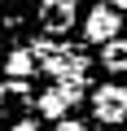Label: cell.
<instances>
[{
  "label": "cell",
  "instance_id": "obj_1",
  "mask_svg": "<svg viewBox=\"0 0 127 131\" xmlns=\"http://www.w3.org/2000/svg\"><path fill=\"white\" fill-rule=\"evenodd\" d=\"M92 109H96L101 122H123V118H127V88L101 83V88L92 92Z\"/></svg>",
  "mask_w": 127,
  "mask_h": 131
},
{
  "label": "cell",
  "instance_id": "obj_2",
  "mask_svg": "<svg viewBox=\"0 0 127 131\" xmlns=\"http://www.w3.org/2000/svg\"><path fill=\"white\" fill-rule=\"evenodd\" d=\"M40 26L48 35H66L75 26V0H40Z\"/></svg>",
  "mask_w": 127,
  "mask_h": 131
},
{
  "label": "cell",
  "instance_id": "obj_3",
  "mask_svg": "<svg viewBox=\"0 0 127 131\" xmlns=\"http://www.w3.org/2000/svg\"><path fill=\"white\" fill-rule=\"evenodd\" d=\"M118 26H123V18H118V9H92L88 13V22H83V35H88V44H105V39H114L118 35Z\"/></svg>",
  "mask_w": 127,
  "mask_h": 131
},
{
  "label": "cell",
  "instance_id": "obj_4",
  "mask_svg": "<svg viewBox=\"0 0 127 131\" xmlns=\"http://www.w3.org/2000/svg\"><path fill=\"white\" fill-rule=\"evenodd\" d=\"M70 101H75L70 88H48V92L40 96V114H44V118H61V114L70 109Z\"/></svg>",
  "mask_w": 127,
  "mask_h": 131
},
{
  "label": "cell",
  "instance_id": "obj_5",
  "mask_svg": "<svg viewBox=\"0 0 127 131\" xmlns=\"http://www.w3.org/2000/svg\"><path fill=\"white\" fill-rule=\"evenodd\" d=\"M101 61H105V70H114V74H123L127 70V39H105L101 44Z\"/></svg>",
  "mask_w": 127,
  "mask_h": 131
},
{
  "label": "cell",
  "instance_id": "obj_6",
  "mask_svg": "<svg viewBox=\"0 0 127 131\" xmlns=\"http://www.w3.org/2000/svg\"><path fill=\"white\" fill-rule=\"evenodd\" d=\"M31 66H35V57H31L26 48H18V52H13L9 61H5V70H9L13 79H22V74H31Z\"/></svg>",
  "mask_w": 127,
  "mask_h": 131
},
{
  "label": "cell",
  "instance_id": "obj_7",
  "mask_svg": "<svg viewBox=\"0 0 127 131\" xmlns=\"http://www.w3.org/2000/svg\"><path fill=\"white\" fill-rule=\"evenodd\" d=\"M53 131H88V127H83V122H66V118H57Z\"/></svg>",
  "mask_w": 127,
  "mask_h": 131
},
{
  "label": "cell",
  "instance_id": "obj_8",
  "mask_svg": "<svg viewBox=\"0 0 127 131\" xmlns=\"http://www.w3.org/2000/svg\"><path fill=\"white\" fill-rule=\"evenodd\" d=\"M13 131H35V122H31V118H22V122H18Z\"/></svg>",
  "mask_w": 127,
  "mask_h": 131
},
{
  "label": "cell",
  "instance_id": "obj_9",
  "mask_svg": "<svg viewBox=\"0 0 127 131\" xmlns=\"http://www.w3.org/2000/svg\"><path fill=\"white\" fill-rule=\"evenodd\" d=\"M105 5H110V9H127V0H105Z\"/></svg>",
  "mask_w": 127,
  "mask_h": 131
}]
</instances>
